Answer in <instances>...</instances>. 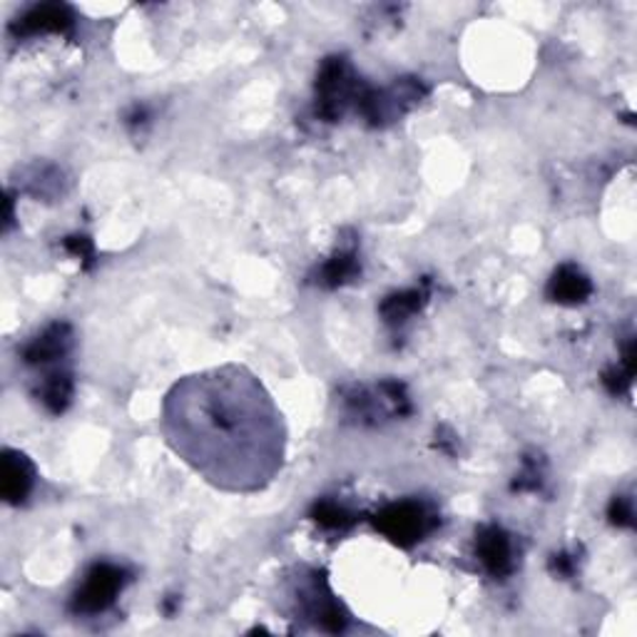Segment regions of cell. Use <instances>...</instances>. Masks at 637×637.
Wrapping results in <instances>:
<instances>
[{"mask_svg":"<svg viewBox=\"0 0 637 637\" xmlns=\"http://www.w3.org/2000/svg\"><path fill=\"white\" fill-rule=\"evenodd\" d=\"M162 424L170 446L224 491L264 488L282 468V414L244 368L184 378L164 401Z\"/></svg>","mask_w":637,"mask_h":637,"instance_id":"obj_1","label":"cell"},{"mask_svg":"<svg viewBox=\"0 0 637 637\" xmlns=\"http://www.w3.org/2000/svg\"><path fill=\"white\" fill-rule=\"evenodd\" d=\"M374 528L398 548H414L441 526L434 503L424 498H401L386 503L372 516Z\"/></svg>","mask_w":637,"mask_h":637,"instance_id":"obj_2","label":"cell"},{"mask_svg":"<svg viewBox=\"0 0 637 637\" xmlns=\"http://www.w3.org/2000/svg\"><path fill=\"white\" fill-rule=\"evenodd\" d=\"M366 85L344 55L326 58L316 75V118L336 122L348 108H358Z\"/></svg>","mask_w":637,"mask_h":637,"instance_id":"obj_3","label":"cell"},{"mask_svg":"<svg viewBox=\"0 0 637 637\" xmlns=\"http://www.w3.org/2000/svg\"><path fill=\"white\" fill-rule=\"evenodd\" d=\"M132 580V573L118 563H95L90 565L85 578L78 585V590L70 598V610L75 615H100L112 608L118 595L125 590Z\"/></svg>","mask_w":637,"mask_h":637,"instance_id":"obj_4","label":"cell"},{"mask_svg":"<svg viewBox=\"0 0 637 637\" xmlns=\"http://www.w3.org/2000/svg\"><path fill=\"white\" fill-rule=\"evenodd\" d=\"M426 92L428 90L421 80L401 78L394 82L392 88H384V90L366 88L362 100H358L356 112L368 122V125L382 128V125H388V122L398 120L414 105H418V102L426 98Z\"/></svg>","mask_w":637,"mask_h":637,"instance_id":"obj_5","label":"cell"},{"mask_svg":"<svg viewBox=\"0 0 637 637\" xmlns=\"http://www.w3.org/2000/svg\"><path fill=\"white\" fill-rule=\"evenodd\" d=\"M296 603L302 605L304 618H310L316 628L326 633H344L348 628V620H352V615L346 613L344 605L328 590L326 575L318 570L300 575V583H296Z\"/></svg>","mask_w":637,"mask_h":637,"instance_id":"obj_6","label":"cell"},{"mask_svg":"<svg viewBox=\"0 0 637 637\" xmlns=\"http://www.w3.org/2000/svg\"><path fill=\"white\" fill-rule=\"evenodd\" d=\"M476 558L483 565L491 578H508L516 570V540H513L510 533L496 526V523H488V526H481L476 530Z\"/></svg>","mask_w":637,"mask_h":637,"instance_id":"obj_7","label":"cell"},{"mask_svg":"<svg viewBox=\"0 0 637 637\" xmlns=\"http://www.w3.org/2000/svg\"><path fill=\"white\" fill-rule=\"evenodd\" d=\"M73 30H75V13L73 8H68L63 3L33 6L10 23V33L16 38H33L43 33L73 36Z\"/></svg>","mask_w":637,"mask_h":637,"instance_id":"obj_8","label":"cell"},{"mask_svg":"<svg viewBox=\"0 0 637 637\" xmlns=\"http://www.w3.org/2000/svg\"><path fill=\"white\" fill-rule=\"evenodd\" d=\"M70 348H73V328L65 322H55L23 346V362L30 366H50L63 362Z\"/></svg>","mask_w":637,"mask_h":637,"instance_id":"obj_9","label":"cell"},{"mask_svg":"<svg viewBox=\"0 0 637 637\" xmlns=\"http://www.w3.org/2000/svg\"><path fill=\"white\" fill-rule=\"evenodd\" d=\"M36 466L26 454L16 448L3 451V478H0V491L10 506H20L26 503L30 493L36 488Z\"/></svg>","mask_w":637,"mask_h":637,"instance_id":"obj_10","label":"cell"},{"mask_svg":"<svg viewBox=\"0 0 637 637\" xmlns=\"http://www.w3.org/2000/svg\"><path fill=\"white\" fill-rule=\"evenodd\" d=\"M548 300L563 304V306H578L590 300L593 282L580 266L575 264H560L548 280Z\"/></svg>","mask_w":637,"mask_h":637,"instance_id":"obj_11","label":"cell"},{"mask_svg":"<svg viewBox=\"0 0 637 637\" xmlns=\"http://www.w3.org/2000/svg\"><path fill=\"white\" fill-rule=\"evenodd\" d=\"M358 274H362V264H358L356 246H338V250L318 266L314 282L324 286V290H338V286L354 282Z\"/></svg>","mask_w":637,"mask_h":637,"instance_id":"obj_12","label":"cell"},{"mask_svg":"<svg viewBox=\"0 0 637 637\" xmlns=\"http://www.w3.org/2000/svg\"><path fill=\"white\" fill-rule=\"evenodd\" d=\"M428 296H431L428 284L424 282L421 286H411V290L388 294L386 300L382 302V306H378V312H382L384 322L388 326L401 328L408 322L411 316L424 310L426 302H428Z\"/></svg>","mask_w":637,"mask_h":637,"instance_id":"obj_13","label":"cell"},{"mask_svg":"<svg viewBox=\"0 0 637 637\" xmlns=\"http://www.w3.org/2000/svg\"><path fill=\"white\" fill-rule=\"evenodd\" d=\"M73 394H75L73 374L63 372V368L48 372L40 378V384L36 388L38 401L50 411V414H65L68 406L73 404Z\"/></svg>","mask_w":637,"mask_h":637,"instance_id":"obj_14","label":"cell"},{"mask_svg":"<svg viewBox=\"0 0 637 637\" xmlns=\"http://www.w3.org/2000/svg\"><path fill=\"white\" fill-rule=\"evenodd\" d=\"M310 518L326 533H346L352 530L358 520L356 513L348 510L344 503H338L336 498L316 501L310 510Z\"/></svg>","mask_w":637,"mask_h":637,"instance_id":"obj_15","label":"cell"},{"mask_svg":"<svg viewBox=\"0 0 637 637\" xmlns=\"http://www.w3.org/2000/svg\"><path fill=\"white\" fill-rule=\"evenodd\" d=\"M633 376H635V342L630 338L623 348L620 362L603 374V386L608 388L613 396H625L633 386Z\"/></svg>","mask_w":637,"mask_h":637,"instance_id":"obj_16","label":"cell"},{"mask_svg":"<svg viewBox=\"0 0 637 637\" xmlns=\"http://www.w3.org/2000/svg\"><path fill=\"white\" fill-rule=\"evenodd\" d=\"M543 481H546V471H543V461L536 456L523 458V471L516 476V483H513V491H533L538 493Z\"/></svg>","mask_w":637,"mask_h":637,"instance_id":"obj_17","label":"cell"},{"mask_svg":"<svg viewBox=\"0 0 637 637\" xmlns=\"http://www.w3.org/2000/svg\"><path fill=\"white\" fill-rule=\"evenodd\" d=\"M608 518L613 526L618 528H633L635 526V510H633V498L630 496H615L610 501Z\"/></svg>","mask_w":637,"mask_h":637,"instance_id":"obj_18","label":"cell"},{"mask_svg":"<svg viewBox=\"0 0 637 637\" xmlns=\"http://www.w3.org/2000/svg\"><path fill=\"white\" fill-rule=\"evenodd\" d=\"M63 246L70 254L78 256L80 262L90 264L92 260H95V250H92V242L88 237H80V234H75V237H65Z\"/></svg>","mask_w":637,"mask_h":637,"instance_id":"obj_19","label":"cell"},{"mask_svg":"<svg viewBox=\"0 0 637 637\" xmlns=\"http://www.w3.org/2000/svg\"><path fill=\"white\" fill-rule=\"evenodd\" d=\"M550 570L558 578H573L575 570H578V560H575L573 553H558V556L550 558Z\"/></svg>","mask_w":637,"mask_h":637,"instance_id":"obj_20","label":"cell"}]
</instances>
